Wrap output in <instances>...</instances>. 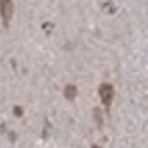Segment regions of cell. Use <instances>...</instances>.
Wrapping results in <instances>:
<instances>
[{"mask_svg": "<svg viewBox=\"0 0 148 148\" xmlns=\"http://www.w3.org/2000/svg\"><path fill=\"white\" fill-rule=\"evenodd\" d=\"M12 10H14L12 1H10V0H3V1H0V14H1L4 26L9 27V24H10V20L12 17Z\"/></svg>", "mask_w": 148, "mask_h": 148, "instance_id": "2", "label": "cell"}, {"mask_svg": "<svg viewBox=\"0 0 148 148\" xmlns=\"http://www.w3.org/2000/svg\"><path fill=\"white\" fill-rule=\"evenodd\" d=\"M114 94H115V90H114V86L109 84V83H104L101 84L99 88V96H100V100L106 108H110L111 103H112V99H114Z\"/></svg>", "mask_w": 148, "mask_h": 148, "instance_id": "1", "label": "cell"}, {"mask_svg": "<svg viewBox=\"0 0 148 148\" xmlns=\"http://www.w3.org/2000/svg\"><path fill=\"white\" fill-rule=\"evenodd\" d=\"M64 96H66L67 100L73 101L77 96V88L72 84H68L66 88H64Z\"/></svg>", "mask_w": 148, "mask_h": 148, "instance_id": "3", "label": "cell"}, {"mask_svg": "<svg viewBox=\"0 0 148 148\" xmlns=\"http://www.w3.org/2000/svg\"><path fill=\"white\" fill-rule=\"evenodd\" d=\"M91 148H101V147H99V146H92Z\"/></svg>", "mask_w": 148, "mask_h": 148, "instance_id": "4", "label": "cell"}]
</instances>
